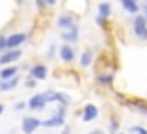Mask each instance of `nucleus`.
Listing matches in <instances>:
<instances>
[{"label": "nucleus", "instance_id": "f257e3e1", "mask_svg": "<svg viewBox=\"0 0 147 134\" xmlns=\"http://www.w3.org/2000/svg\"><path fill=\"white\" fill-rule=\"evenodd\" d=\"M132 32L138 39H147V17L145 15H134L132 17Z\"/></svg>", "mask_w": 147, "mask_h": 134}, {"label": "nucleus", "instance_id": "f03ea898", "mask_svg": "<svg viewBox=\"0 0 147 134\" xmlns=\"http://www.w3.org/2000/svg\"><path fill=\"white\" fill-rule=\"evenodd\" d=\"M45 97L49 102H60L61 106H69L73 102L71 95H67L65 91H56V90H47L45 91Z\"/></svg>", "mask_w": 147, "mask_h": 134}, {"label": "nucleus", "instance_id": "7ed1b4c3", "mask_svg": "<svg viewBox=\"0 0 147 134\" xmlns=\"http://www.w3.org/2000/svg\"><path fill=\"white\" fill-rule=\"evenodd\" d=\"M43 125V121L36 116H28V117H22V123H21V129L24 134H34L37 129Z\"/></svg>", "mask_w": 147, "mask_h": 134}, {"label": "nucleus", "instance_id": "20e7f679", "mask_svg": "<svg viewBox=\"0 0 147 134\" xmlns=\"http://www.w3.org/2000/svg\"><path fill=\"white\" fill-rule=\"evenodd\" d=\"M47 104H49V101H47V97H45V93H36V95H32L30 101H28V108L34 110V112H41V110H45Z\"/></svg>", "mask_w": 147, "mask_h": 134}, {"label": "nucleus", "instance_id": "39448f33", "mask_svg": "<svg viewBox=\"0 0 147 134\" xmlns=\"http://www.w3.org/2000/svg\"><path fill=\"white\" fill-rule=\"evenodd\" d=\"M22 51L21 48H15V51H6L4 54H0V65H13L17 60H21Z\"/></svg>", "mask_w": 147, "mask_h": 134}, {"label": "nucleus", "instance_id": "423d86ee", "mask_svg": "<svg viewBox=\"0 0 147 134\" xmlns=\"http://www.w3.org/2000/svg\"><path fill=\"white\" fill-rule=\"evenodd\" d=\"M58 54H60V60H63L65 63H73V62H75V58H76L75 48H73V45H69V43L61 45V47L58 48Z\"/></svg>", "mask_w": 147, "mask_h": 134}, {"label": "nucleus", "instance_id": "0eeeda50", "mask_svg": "<svg viewBox=\"0 0 147 134\" xmlns=\"http://www.w3.org/2000/svg\"><path fill=\"white\" fill-rule=\"evenodd\" d=\"M28 75L32 76V78H36L37 82H39V80H45V78L49 76V67L45 65V63H36V65L30 67Z\"/></svg>", "mask_w": 147, "mask_h": 134}, {"label": "nucleus", "instance_id": "6e6552de", "mask_svg": "<svg viewBox=\"0 0 147 134\" xmlns=\"http://www.w3.org/2000/svg\"><path fill=\"white\" fill-rule=\"evenodd\" d=\"M26 41V34L22 32H17V34H11V36L6 37V43H7V51H15V48H19L22 43Z\"/></svg>", "mask_w": 147, "mask_h": 134}, {"label": "nucleus", "instance_id": "1a4fd4ad", "mask_svg": "<svg viewBox=\"0 0 147 134\" xmlns=\"http://www.w3.org/2000/svg\"><path fill=\"white\" fill-rule=\"evenodd\" d=\"M80 116H82V121L90 123V121H93V119H97V117H99V108L95 104H91V102H90V104H84Z\"/></svg>", "mask_w": 147, "mask_h": 134}, {"label": "nucleus", "instance_id": "9d476101", "mask_svg": "<svg viewBox=\"0 0 147 134\" xmlns=\"http://www.w3.org/2000/svg\"><path fill=\"white\" fill-rule=\"evenodd\" d=\"M61 39H63L65 41V43H69V45H71V43H76V41H78V37H80V30H78V26H71V28H69V30H65V32H61Z\"/></svg>", "mask_w": 147, "mask_h": 134}, {"label": "nucleus", "instance_id": "9b49d317", "mask_svg": "<svg viewBox=\"0 0 147 134\" xmlns=\"http://www.w3.org/2000/svg\"><path fill=\"white\" fill-rule=\"evenodd\" d=\"M95 82L102 88H112V84H114V73H97L95 75Z\"/></svg>", "mask_w": 147, "mask_h": 134}, {"label": "nucleus", "instance_id": "f8f14e48", "mask_svg": "<svg viewBox=\"0 0 147 134\" xmlns=\"http://www.w3.org/2000/svg\"><path fill=\"white\" fill-rule=\"evenodd\" d=\"M127 104L130 106L132 110H136V112H140L142 116H147V102L142 101V99H127Z\"/></svg>", "mask_w": 147, "mask_h": 134}, {"label": "nucleus", "instance_id": "ddd939ff", "mask_svg": "<svg viewBox=\"0 0 147 134\" xmlns=\"http://www.w3.org/2000/svg\"><path fill=\"white\" fill-rule=\"evenodd\" d=\"M75 24H76L75 15H71V13H63V15L58 17V26H60L61 30H69L71 26H75Z\"/></svg>", "mask_w": 147, "mask_h": 134}, {"label": "nucleus", "instance_id": "4468645a", "mask_svg": "<svg viewBox=\"0 0 147 134\" xmlns=\"http://www.w3.org/2000/svg\"><path fill=\"white\" fill-rule=\"evenodd\" d=\"M19 75V67L17 65H6L0 69V80H11Z\"/></svg>", "mask_w": 147, "mask_h": 134}, {"label": "nucleus", "instance_id": "2eb2a0df", "mask_svg": "<svg viewBox=\"0 0 147 134\" xmlns=\"http://www.w3.org/2000/svg\"><path fill=\"white\" fill-rule=\"evenodd\" d=\"M65 125L63 117H58V116H50L49 119H43V125L41 127H47V129H60Z\"/></svg>", "mask_w": 147, "mask_h": 134}, {"label": "nucleus", "instance_id": "dca6fc26", "mask_svg": "<svg viewBox=\"0 0 147 134\" xmlns=\"http://www.w3.org/2000/svg\"><path fill=\"white\" fill-rule=\"evenodd\" d=\"M21 82V76H15V78H11V80H0V91H11V90H15L17 88V84Z\"/></svg>", "mask_w": 147, "mask_h": 134}, {"label": "nucleus", "instance_id": "f3484780", "mask_svg": "<svg viewBox=\"0 0 147 134\" xmlns=\"http://www.w3.org/2000/svg\"><path fill=\"white\" fill-rule=\"evenodd\" d=\"M121 6H123V9H125L127 13H130V15H136L138 9H140V6H138L136 0H121Z\"/></svg>", "mask_w": 147, "mask_h": 134}, {"label": "nucleus", "instance_id": "a211bd4d", "mask_svg": "<svg viewBox=\"0 0 147 134\" xmlns=\"http://www.w3.org/2000/svg\"><path fill=\"white\" fill-rule=\"evenodd\" d=\"M91 63H93V51L91 48H86V51L82 52V56H80V67H90Z\"/></svg>", "mask_w": 147, "mask_h": 134}, {"label": "nucleus", "instance_id": "6ab92c4d", "mask_svg": "<svg viewBox=\"0 0 147 134\" xmlns=\"http://www.w3.org/2000/svg\"><path fill=\"white\" fill-rule=\"evenodd\" d=\"M110 15H112V6H110V2H100V4H99V17L108 19Z\"/></svg>", "mask_w": 147, "mask_h": 134}, {"label": "nucleus", "instance_id": "aec40b11", "mask_svg": "<svg viewBox=\"0 0 147 134\" xmlns=\"http://www.w3.org/2000/svg\"><path fill=\"white\" fill-rule=\"evenodd\" d=\"M52 116H58V117H63V119H65V117H67V106H61V104H58Z\"/></svg>", "mask_w": 147, "mask_h": 134}, {"label": "nucleus", "instance_id": "412c9836", "mask_svg": "<svg viewBox=\"0 0 147 134\" xmlns=\"http://www.w3.org/2000/svg\"><path fill=\"white\" fill-rule=\"evenodd\" d=\"M130 132L132 134H147V129L140 127V125H132V127H130Z\"/></svg>", "mask_w": 147, "mask_h": 134}, {"label": "nucleus", "instance_id": "4be33fe9", "mask_svg": "<svg viewBox=\"0 0 147 134\" xmlns=\"http://www.w3.org/2000/svg\"><path fill=\"white\" fill-rule=\"evenodd\" d=\"M36 84H37V80H36V78H32V76L28 75V78L24 80V86L28 88V90H32V88H36Z\"/></svg>", "mask_w": 147, "mask_h": 134}, {"label": "nucleus", "instance_id": "5701e85b", "mask_svg": "<svg viewBox=\"0 0 147 134\" xmlns=\"http://www.w3.org/2000/svg\"><path fill=\"white\" fill-rule=\"evenodd\" d=\"M13 108L17 110V112H21V110L28 108V102H24V101H19V102H15V104H13Z\"/></svg>", "mask_w": 147, "mask_h": 134}, {"label": "nucleus", "instance_id": "b1692460", "mask_svg": "<svg viewBox=\"0 0 147 134\" xmlns=\"http://www.w3.org/2000/svg\"><path fill=\"white\" fill-rule=\"evenodd\" d=\"M7 51V43H6V36H0V54Z\"/></svg>", "mask_w": 147, "mask_h": 134}, {"label": "nucleus", "instance_id": "393cba45", "mask_svg": "<svg viewBox=\"0 0 147 134\" xmlns=\"http://www.w3.org/2000/svg\"><path fill=\"white\" fill-rule=\"evenodd\" d=\"M54 54H56V45H50L47 51V58H54Z\"/></svg>", "mask_w": 147, "mask_h": 134}, {"label": "nucleus", "instance_id": "a878e982", "mask_svg": "<svg viewBox=\"0 0 147 134\" xmlns=\"http://www.w3.org/2000/svg\"><path fill=\"white\" fill-rule=\"evenodd\" d=\"M95 22H97L99 26H104V24H106V19H102V17H99V15H97V19H95Z\"/></svg>", "mask_w": 147, "mask_h": 134}, {"label": "nucleus", "instance_id": "bb28decb", "mask_svg": "<svg viewBox=\"0 0 147 134\" xmlns=\"http://www.w3.org/2000/svg\"><path fill=\"white\" fill-rule=\"evenodd\" d=\"M36 4H37V7H39V9H43V7L47 6V2H45V0H36Z\"/></svg>", "mask_w": 147, "mask_h": 134}, {"label": "nucleus", "instance_id": "cd10ccee", "mask_svg": "<svg viewBox=\"0 0 147 134\" xmlns=\"http://www.w3.org/2000/svg\"><path fill=\"white\" fill-rule=\"evenodd\" d=\"M90 134H106V132H104V131H100V129H97V131H91Z\"/></svg>", "mask_w": 147, "mask_h": 134}, {"label": "nucleus", "instance_id": "c85d7f7f", "mask_svg": "<svg viewBox=\"0 0 147 134\" xmlns=\"http://www.w3.org/2000/svg\"><path fill=\"white\" fill-rule=\"evenodd\" d=\"M45 2H47V6H54V4H56V0H45Z\"/></svg>", "mask_w": 147, "mask_h": 134}, {"label": "nucleus", "instance_id": "c756f323", "mask_svg": "<svg viewBox=\"0 0 147 134\" xmlns=\"http://www.w3.org/2000/svg\"><path fill=\"white\" fill-rule=\"evenodd\" d=\"M60 134H71V131H69V129H67V127H65V129H63V131H61Z\"/></svg>", "mask_w": 147, "mask_h": 134}, {"label": "nucleus", "instance_id": "7c9ffc66", "mask_svg": "<svg viewBox=\"0 0 147 134\" xmlns=\"http://www.w3.org/2000/svg\"><path fill=\"white\" fill-rule=\"evenodd\" d=\"M2 114H4V104L0 102V116H2Z\"/></svg>", "mask_w": 147, "mask_h": 134}, {"label": "nucleus", "instance_id": "2f4dec72", "mask_svg": "<svg viewBox=\"0 0 147 134\" xmlns=\"http://www.w3.org/2000/svg\"><path fill=\"white\" fill-rule=\"evenodd\" d=\"M144 11H145V17H147V4H144Z\"/></svg>", "mask_w": 147, "mask_h": 134}, {"label": "nucleus", "instance_id": "473e14b6", "mask_svg": "<svg viewBox=\"0 0 147 134\" xmlns=\"http://www.w3.org/2000/svg\"><path fill=\"white\" fill-rule=\"evenodd\" d=\"M17 4H22V0H17Z\"/></svg>", "mask_w": 147, "mask_h": 134}, {"label": "nucleus", "instance_id": "72a5a7b5", "mask_svg": "<svg viewBox=\"0 0 147 134\" xmlns=\"http://www.w3.org/2000/svg\"><path fill=\"white\" fill-rule=\"evenodd\" d=\"M119 134H123V132H119Z\"/></svg>", "mask_w": 147, "mask_h": 134}]
</instances>
